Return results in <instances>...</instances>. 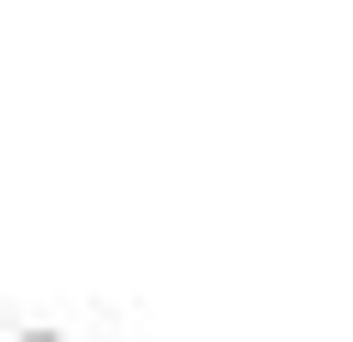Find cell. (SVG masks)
I'll return each instance as SVG.
<instances>
[{
    "label": "cell",
    "mask_w": 353,
    "mask_h": 342,
    "mask_svg": "<svg viewBox=\"0 0 353 342\" xmlns=\"http://www.w3.org/2000/svg\"><path fill=\"white\" fill-rule=\"evenodd\" d=\"M11 342H77V331H55V320H11Z\"/></svg>",
    "instance_id": "cell-1"
}]
</instances>
